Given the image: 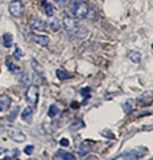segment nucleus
<instances>
[{
	"label": "nucleus",
	"mask_w": 153,
	"mask_h": 160,
	"mask_svg": "<svg viewBox=\"0 0 153 160\" xmlns=\"http://www.w3.org/2000/svg\"><path fill=\"white\" fill-rule=\"evenodd\" d=\"M0 104L5 109H8L11 105V99L7 95H0Z\"/></svg>",
	"instance_id": "13"
},
{
	"label": "nucleus",
	"mask_w": 153,
	"mask_h": 160,
	"mask_svg": "<svg viewBox=\"0 0 153 160\" xmlns=\"http://www.w3.org/2000/svg\"><path fill=\"white\" fill-rule=\"evenodd\" d=\"M146 153H147V149L145 148H137L124 153L123 155V157L126 160H137L142 157Z\"/></svg>",
	"instance_id": "5"
},
{
	"label": "nucleus",
	"mask_w": 153,
	"mask_h": 160,
	"mask_svg": "<svg viewBox=\"0 0 153 160\" xmlns=\"http://www.w3.org/2000/svg\"><path fill=\"white\" fill-rule=\"evenodd\" d=\"M33 150H34V147H33L32 145H28L24 148V153L27 155H31Z\"/></svg>",
	"instance_id": "26"
},
{
	"label": "nucleus",
	"mask_w": 153,
	"mask_h": 160,
	"mask_svg": "<svg viewBox=\"0 0 153 160\" xmlns=\"http://www.w3.org/2000/svg\"><path fill=\"white\" fill-rule=\"evenodd\" d=\"M13 44V35L9 32H6L3 36V45L5 48H11Z\"/></svg>",
	"instance_id": "11"
},
{
	"label": "nucleus",
	"mask_w": 153,
	"mask_h": 160,
	"mask_svg": "<svg viewBox=\"0 0 153 160\" xmlns=\"http://www.w3.org/2000/svg\"><path fill=\"white\" fill-rule=\"evenodd\" d=\"M19 106H16V108H15V110H13L11 113H10V115H9V117L8 119L10 120V121H14V120L15 119L17 114H18V112H19Z\"/></svg>",
	"instance_id": "25"
},
{
	"label": "nucleus",
	"mask_w": 153,
	"mask_h": 160,
	"mask_svg": "<svg viewBox=\"0 0 153 160\" xmlns=\"http://www.w3.org/2000/svg\"><path fill=\"white\" fill-rule=\"evenodd\" d=\"M49 27L53 31H57L60 29V23H59L58 19L54 17L49 21Z\"/></svg>",
	"instance_id": "17"
},
{
	"label": "nucleus",
	"mask_w": 153,
	"mask_h": 160,
	"mask_svg": "<svg viewBox=\"0 0 153 160\" xmlns=\"http://www.w3.org/2000/svg\"><path fill=\"white\" fill-rule=\"evenodd\" d=\"M151 98H152V92L151 91L145 92L138 98V102H140L141 104H145L146 100H148V102H150Z\"/></svg>",
	"instance_id": "16"
},
{
	"label": "nucleus",
	"mask_w": 153,
	"mask_h": 160,
	"mask_svg": "<svg viewBox=\"0 0 153 160\" xmlns=\"http://www.w3.org/2000/svg\"><path fill=\"white\" fill-rule=\"evenodd\" d=\"M39 88L36 85H30L25 91L26 101L31 106H35L39 100Z\"/></svg>",
	"instance_id": "3"
},
{
	"label": "nucleus",
	"mask_w": 153,
	"mask_h": 160,
	"mask_svg": "<svg viewBox=\"0 0 153 160\" xmlns=\"http://www.w3.org/2000/svg\"><path fill=\"white\" fill-rule=\"evenodd\" d=\"M14 57L15 60H17V61H19L20 59H21V57H23L24 56V53L22 51V49L19 48V46L17 45H15V52H14Z\"/></svg>",
	"instance_id": "20"
},
{
	"label": "nucleus",
	"mask_w": 153,
	"mask_h": 160,
	"mask_svg": "<svg viewBox=\"0 0 153 160\" xmlns=\"http://www.w3.org/2000/svg\"><path fill=\"white\" fill-rule=\"evenodd\" d=\"M69 8L73 15L78 19H84L89 14V5L82 0H72L69 4Z\"/></svg>",
	"instance_id": "1"
},
{
	"label": "nucleus",
	"mask_w": 153,
	"mask_h": 160,
	"mask_svg": "<svg viewBox=\"0 0 153 160\" xmlns=\"http://www.w3.org/2000/svg\"><path fill=\"white\" fill-rule=\"evenodd\" d=\"M57 77L60 80V81H65V80H67V79L71 78V76L67 72L65 71H62V70H57Z\"/></svg>",
	"instance_id": "18"
},
{
	"label": "nucleus",
	"mask_w": 153,
	"mask_h": 160,
	"mask_svg": "<svg viewBox=\"0 0 153 160\" xmlns=\"http://www.w3.org/2000/svg\"><path fill=\"white\" fill-rule=\"evenodd\" d=\"M90 89L89 87H84V88H82L81 90H80V93H81V96L83 97V101H84V103H85V101L87 100V99L90 97Z\"/></svg>",
	"instance_id": "19"
},
{
	"label": "nucleus",
	"mask_w": 153,
	"mask_h": 160,
	"mask_svg": "<svg viewBox=\"0 0 153 160\" xmlns=\"http://www.w3.org/2000/svg\"><path fill=\"white\" fill-rule=\"evenodd\" d=\"M7 134L10 137V139H12L13 141H15V142L22 143V142H24L26 141L25 134L22 131H20L19 129L9 128L7 130Z\"/></svg>",
	"instance_id": "6"
},
{
	"label": "nucleus",
	"mask_w": 153,
	"mask_h": 160,
	"mask_svg": "<svg viewBox=\"0 0 153 160\" xmlns=\"http://www.w3.org/2000/svg\"><path fill=\"white\" fill-rule=\"evenodd\" d=\"M28 160H37L36 158H29Z\"/></svg>",
	"instance_id": "31"
},
{
	"label": "nucleus",
	"mask_w": 153,
	"mask_h": 160,
	"mask_svg": "<svg viewBox=\"0 0 153 160\" xmlns=\"http://www.w3.org/2000/svg\"><path fill=\"white\" fill-rule=\"evenodd\" d=\"M8 11L12 16L14 17H21L24 12V6L23 3L19 0H14L9 4Z\"/></svg>",
	"instance_id": "4"
},
{
	"label": "nucleus",
	"mask_w": 153,
	"mask_h": 160,
	"mask_svg": "<svg viewBox=\"0 0 153 160\" xmlns=\"http://www.w3.org/2000/svg\"><path fill=\"white\" fill-rule=\"evenodd\" d=\"M2 160H12L10 157H5Z\"/></svg>",
	"instance_id": "29"
},
{
	"label": "nucleus",
	"mask_w": 153,
	"mask_h": 160,
	"mask_svg": "<svg viewBox=\"0 0 153 160\" xmlns=\"http://www.w3.org/2000/svg\"><path fill=\"white\" fill-rule=\"evenodd\" d=\"M21 118H22L23 121H25L26 123H31V119H32V109H31V108L28 106V108H24V110L22 113Z\"/></svg>",
	"instance_id": "10"
},
{
	"label": "nucleus",
	"mask_w": 153,
	"mask_h": 160,
	"mask_svg": "<svg viewBox=\"0 0 153 160\" xmlns=\"http://www.w3.org/2000/svg\"><path fill=\"white\" fill-rule=\"evenodd\" d=\"M56 155L57 156H60L63 158V160H75V157L74 155L71 154V153H69V152H66V151H65L63 149L57 150Z\"/></svg>",
	"instance_id": "12"
},
{
	"label": "nucleus",
	"mask_w": 153,
	"mask_h": 160,
	"mask_svg": "<svg viewBox=\"0 0 153 160\" xmlns=\"http://www.w3.org/2000/svg\"><path fill=\"white\" fill-rule=\"evenodd\" d=\"M0 18H1V16H0Z\"/></svg>",
	"instance_id": "33"
},
{
	"label": "nucleus",
	"mask_w": 153,
	"mask_h": 160,
	"mask_svg": "<svg viewBox=\"0 0 153 160\" xmlns=\"http://www.w3.org/2000/svg\"><path fill=\"white\" fill-rule=\"evenodd\" d=\"M45 13H46V15H48L49 17H51L53 16V14H54V9H53V6L51 4L48 3V4H46L45 5Z\"/></svg>",
	"instance_id": "23"
},
{
	"label": "nucleus",
	"mask_w": 153,
	"mask_h": 160,
	"mask_svg": "<svg viewBox=\"0 0 153 160\" xmlns=\"http://www.w3.org/2000/svg\"><path fill=\"white\" fill-rule=\"evenodd\" d=\"M2 111V108H1V106H0V112H1Z\"/></svg>",
	"instance_id": "32"
},
{
	"label": "nucleus",
	"mask_w": 153,
	"mask_h": 160,
	"mask_svg": "<svg viewBox=\"0 0 153 160\" xmlns=\"http://www.w3.org/2000/svg\"><path fill=\"white\" fill-rule=\"evenodd\" d=\"M63 26L65 30L71 34H78L81 31L77 20L68 15H65L63 18Z\"/></svg>",
	"instance_id": "2"
},
{
	"label": "nucleus",
	"mask_w": 153,
	"mask_h": 160,
	"mask_svg": "<svg viewBox=\"0 0 153 160\" xmlns=\"http://www.w3.org/2000/svg\"><path fill=\"white\" fill-rule=\"evenodd\" d=\"M141 54H140L139 52H136V51H131L129 52V54H128V58L131 60L132 62H134V63H140L141 62Z\"/></svg>",
	"instance_id": "14"
},
{
	"label": "nucleus",
	"mask_w": 153,
	"mask_h": 160,
	"mask_svg": "<svg viewBox=\"0 0 153 160\" xmlns=\"http://www.w3.org/2000/svg\"><path fill=\"white\" fill-rule=\"evenodd\" d=\"M6 66H7L8 70H9V71H11L12 72H17V71L19 70V68L17 67V66H16V65H15L14 64H13V63L11 62V60L9 61L8 59L6 60Z\"/></svg>",
	"instance_id": "24"
},
{
	"label": "nucleus",
	"mask_w": 153,
	"mask_h": 160,
	"mask_svg": "<svg viewBox=\"0 0 153 160\" xmlns=\"http://www.w3.org/2000/svg\"><path fill=\"white\" fill-rule=\"evenodd\" d=\"M31 68L34 70L37 73H39V74H42V73L44 72L43 67L36 61L35 59H32L31 61Z\"/></svg>",
	"instance_id": "15"
},
{
	"label": "nucleus",
	"mask_w": 153,
	"mask_h": 160,
	"mask_svg": "<svg viewBox=\"0 0 153 160\" xmlns=\"http://www.w3.org/2000/svg\"><path fill=\"white\" fill-rule=\"evenodd\" d=\"M91 149V146L88 141H85L82 143H81L78 149V154L80 157H84L86 154H88Z\"/></svg>",
	"instance_id": "9"
},
{
	"label": "nucleus",
	"mask_w": 153,
	"mask_h": 160,
	"mask_svg": "<svg viewBox=\"0 0 153 160\" xmlns=\"http://www.w3.org/2000/svg\"><path fill=\"white\" fill-rule=\"evenodd\" d=\"M59 144H60L61 146L63 147H68L69 146V141L67 139H65V138H63L60 139V141H59Z\"/></svg>",
	"instance_id": "27"
},
{
	"label": "nucleus",
	"mask_w": 153,
	"mask_h": 160,
	"mask_svg": "<svg viewBox=\"0 0 153 160\" xmlns=\"http://www.w3.org/2000/svg\"><path fill=\"white\" fill-rule=\"evenodd\" d=\"M31 27L37 31H43L47 27V23L39 18H33L31 21Z\"/></svg>",
	"instance_id": "7"
},
{
	"label": "nucleus",
	"mask_w": 153,
	"mask_h": 160,
	"mask_svg": "<svg viewBox=\"0 0 153 160\" xmlns=\"http://www.w3.org/2000/svg\"><path fill=\"white\" fill-rule=\"evenodd\" d=\"M33 40L36 44H38L39 46H48V44L49 43V39L48 36L45 35H39V34H34L33 35Z\"/></svg>",
	"instance_id": "8"
},
{
	"label": "nucleus",
	"mask_w": 153,
	"mask_h": 160,
	"mask_svg": "<svg viewBox=\"0 0 153 160\" xmlns=\"http://www.w3.org/2000/svg\"><path fill=\"white\" fill-rule=\"evenodd\" d=\"M57 114H58V108H57L55 105H51L49 106V112H48L49 116V117H54Z\"/></svg>",
	"instance_id": "22"
},
{
	"label": "nucleus",
	"mask_w": 153,
	"mask_h": 160,
	"mask_svg": "<svg viewBox=\"0 0 153 160\" xmlns=\"http://www.w3.org/2000/svg\"><path fill=\"white\" fill-rule=\"evenodd\" d=\"M124 111L126 115H129L132 111V103L131 100H127L124 104Z\"/></svg>",
	"instance_id": "21"
},
{
	"label": "nucleus",
	"mask_w": 153,
	"mask_h": 160,
	"mask_svg": "<svg viewBox=\"0 0 153 160\" xmlns=\"http://www.w3.org/2000/svg\"><path fill=\"white\" fill-rule=\"evenodd\" d=\"M3 131H4V127H3V126L1 125V123H0V133H1Z\"/></svg>",
	"instance_id": "30"
},
{
	"label": "nucleus",
	"mask_w": 153,
	"mask_h": 160,
	"mask_svg": "<svg viewBox=\"0 0 153 160\" xmlns=\"http://www.w3.org/2000/svg\"><path fill=\"white\" fill-rule=\"evenodd\" d=\"M54 1H56L57 3H61V4H63V3L65 2V0H54Z\"/></svg>",
	"instance_id": "28"
}]
</instances>
